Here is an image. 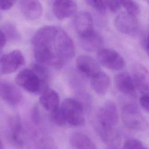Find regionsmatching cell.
<instances>
[{
    "instance_id": "obj_1",
    "label": "cell",
    "mask_w": 149,
    "mask_h": 149,
    "mask_svg": "<svg viewBox=\"0 0 149 149\" xmlns=\"http://www.w3.org/2000/svg\"><path fill=\"white\" fill-rule=\"evenodd\" d=\"M31 43L37 62L56 68L63 67L75 54L72 38L63 29L58 26L40 27L33 36Z\"/></svg>"
},
{
    "instance_id": "obj_2",
    "label": "cell",
    "mask_w": 149,
    "mask_h": 149,
    "mask_svg": "<svg viewBox=\"0 0 149 149\" xmlns=\"http://www.w3.org/2000/svg\"><path fill=\"white\" fill-rule=\"evenodd\" d=\"M59 108L67 124L79 126L84 123L83 108L81 103L77 100L72 98H66Z\"/></svg>"
},
{
    "instance_id": "obj_3",
    "label": "cell",
    "mask_w": 149,
    "mask_h": 149,
    "mask_svg": "<svg viewBox=\"0 0 149 149\" xmlns=\"http://www.w3.org/2000/svg\"><path fill=\"white\" fill-rule=\"evenodd\" d=\"M16 84L28 92L41 94L47 89V84H45L31 69H24L21 70L16 76Z\"/></svg>"
},
{
    "instance_id": "obj_4",
    "label": "cell",
    "mask_w": 149,
    "mask_h": 149,
    "mask_svg": "<svg viewBox=\"0 0 149 149\" xmlns=\"http://www.w3.org/2000/svg\"><path fill=\"white\" fill-rule=\"evenodd\" d=\"M122 120L126 127L134 130H144L147 122L138 108L132 104L125 105L122 111Z\"/></svg>"
},
{
    "instance_id": "obj_5",
    "label": "cell",
    "mask_w": 149,
    "mask_h": 149,
    "mask_svg": "<svg viewBox=\"0 0 149 149\" xmlns=\"http://www.w3.org/2000/svg\"><path fill=\"white\" fill-rule=\"evenodd\" d=\"M97 55L99 63L107 69L114 70H120L125 65L123 57L112 48H102L97 51Z\"/></svg>"
},
{
    "instance_id": "obj_6",
    "label": "cell",
    "mask_w": 149,
    "mask_h": 149,
    "mask_svg": "<svg viewBox=\"0 0 149 149\" xmlns=\"http://www.w3.org/2000/svg\"><path fill=\"white\" fill-rule=\"evenodd\" d=\"M118 113L115 102L107 101L98 111L97 125L113 127L118 123Z\"/></svg>"
},
{
    "instance_id": "obj_7",
    "label": "cell",
    "mask_w": 149,
    "mask_h": 149,
    "mask_svg": "<svg viewBox=\"0 0 149 149\" xmlns=\"http://www.w3.org/2000/svg\"><path fill=\"white\" fill-rule=\"evenodd\" d=\"M1 71L4 74L15 72L24 63V58L19 50H13L4 54L1 61Z\"/></svg>"
},
{
    "instance_id": "obj_8",
    "label": "cell",
    "mask_w": 149,
    "mask_h": 149,
    "mask_svg": "<svg viewBox=\"0 0 149 149\" xmlns=\"http://www.w3.org/2000/svg\"><path fill=\"white\" fill-rule=\"evenodd\" d=\"M74 26L80 37L86 36L94 31L92 16L87 11L82 10L75 14Z\"/></svg>"
},
{
    "instance_id": "obj_9",
    "label": "cell",
    "mask_w": 149,
    "mask_h": 149,
    "mask_svg": "<svg viewBox=\"0 0 149 149\" xmlns=\"http://www.w3.org/2000/svg\"><path fill=\"white\" fill-rule=\"evenodd\" d=\"M76 65L81 74L90 79L101 72L98 62L88 55L79 56L76 59Z\"/></svg>"
},
{
    "instance_id": "obj_10",
    "label": "cell",
    "mask_w": 149,
    "mask_h": 149,
    "mask_svg": "<svg viewBox=\"0 0 149 149\" xmlns=\"http://www.w3.org/2000/svg\"><path fill=\"white\" fill-rule=\"evenodd\" d=\"M0 98L11 105H17L22 98L20 90L6 81H0Z\"/></svg>"
},
{
    "instance_id": "obj_11",
    "label": "cell",
    "mask_w": 149,
    "mask_h": 149,
    "mask_svg": "<svg viewBox=\"0 0 149 149\" xmlns=\"http://www.w3.org/2000/svg\"><path fill=\"white\" fill-rule=\"evenodd\" d=\"M115 24L120 33L126 34L135 33L138 27V22L136 17L127 12H121L118 15L115 20Z\"/></svg>"
},
{
    "instance_id": "obj_12",
    "label": "cell",
    "mask_w": 149,
    "mask_h": 149,
    "mask_svg": "<svg viewBox=\"0 0 149 149\" xmlns=\"http://www.w3.org/2000/svg\"><path fill=\"white\" fill-rule=\"evenodd\" d=\"M77 6L73 1L58 0L52 4V11L55 16L59 20L68 18L75 14Z\"/></svg>"
},
{
    "instance_id": "obj_13",
    "label": "cell",
    "mask_w": 149,
    "mask_h": 149,
    "mask_svg": "<svg viewBox=\"0 0 149 149\" xmlns=\"http://www.w3.org/2000/svg\"><path fill=\"white\" fill-rule=\"evenodd\" d=\"M19 6L23 16L29 20L39 19L42 13V5L37 1H21L19 2Z\"/></svg>"
},
{
    "instance_id": "obj_14",
    "label": "cell",
    "mask_w": 149,
    "mask_h": 149,
    "mask_svg": "<svg viewBox=\"0 0 149 149\" xmlns=\"http://www.w3.org/2000/svg\"><path fill=\"white\" fill-rule=\"evenodd\" d=\"M114 81L117 88L122 93L133 96L135 95L136 86L133 77L126 72H122L116 74Z\"/></svg>"
},
{
    "instance_id": "obj_15",
    "label": "cell",
    "mask_w": 149,
    "mask_h": 149,
    "mask_svg": "<svg viewBox=\"0 0 149 149\" xmlns=\"http://www.w3.org/2000/svg\"><path fill=\"white\" fill-rule=\"evenodd\" d=\"M133 79L135 86L143 94L149 95V73L143 66H136L133 69Z\"/></svg>"
},
{
    "instance_id": "obj_16",
    "label": "cell",
    "mask_w": 149,
    "mask_h": 149,
    "mask_svg": "<svg viewBox=\"0 0 149 149\" xmlns=\"http://www.w3.org/2000/svg\"><path fill=\"white\" fill-rule=\"evenodd\" d=\"M40 102L47 111L52 112L59 108V97L56 91L47 88L40 97Z\"/></svg>"
},
{
    "instance_id": "obj_17",
    "label": "cell",
    "mask_w": 149,
    "mask_h": 149,
    "mask_svg": "<svg viewBox=\"0 0 149 149\" xmlns=\"http://www.w3.org/2000/svg\"><path fill=\"white\" fill-rule=\"evenodd\" d=\"M80 44L84 50L93 52L102 48L104 40L101 34L94 31L86 36L80 37Z\"/></svg>"
},
{
    "instance_id": "obj_18",
    "label": "cell",
    "mask_w": 149,
    "mask_h": 149,
    "mask_svg": "<svg viewBox=\"0 0 149 149\" xmlns=\"http://www.w3.org/2000/svg\"><path fill=\"white\" fill-rule=\"evenodd\" d=\"M10 138L13 145L18 148L23 147V141L21 137L22 123L19 115H15L9 120Z\"/></svg>"
},
{
    "instance_id": "obj_19",
    "label": "cell",
    "mask_w": 149,
    "mask_h": 149,
    "mask_svg": "<svg viewBox=\"0 0 149 149\" xmlns=\"http://www.w3.org/2000/svg\"><path fill=\"white\" fill-rule=\"evenodd\" d=\"M97 129L101 140L108 146H116L120 142V136L113 127L97 125Z\"/></svg>"
},
{
    "instance_id": "obj_20",
    "label": "cell",
    "mask_w": 149,
    "mask_h": 149,
    "mask_svg": "<svg viewBox=\"0 0 149 149\" xmlns=\"http://www.w3.org/2000/svg\"><path fill=\"white\" fill-rule=\"evenodd\" d=\"M69 141L74 149H97L95 144L91 139L87 135L81 132L72 133Z\"/></svg>"
},
{
    "instance_id": "obj_21",
    "label": "cell",
    "mask_w": 149,
    "mask_h": 149,
    "mask_svg": "<svg viewBox=\"0 0 149 149\" xmlns=\"http://www.w3.org/2000/svg\"><path fill=\"white\" fill-rule=\"evenodd\" d=\"M110 85V78L103 72H100L91 79V86L93 90L98 95H104Z\"/></svg>"
},
{
    "instance_id": "obj_22",
    "label": "cell",
    "mask_w": 149,
    "mask_h": 149,
    "mask_svg": "<svg viewBox=\"0 0 149 149\" xmlns=\"http://www.w3.org/2000/svg\"><path fill=\"white\" fill-rule=\"evenodd\" d=\"M122 6L126 9V12L131 16L136 17L140 13V9L139 4L133 1L125 0L121 1Z\"/></svg>"
},
{
    "instance_id": "obj_23",
    "label": "cell",
    "mask_w": 149,
    "mask_h": 149,
    "mask_svg": "<svg viewBox=\"0 0 149 149\" xmlns=\"http://www.w3.org/2000/svg\"><path fill=\"white\" fill-rule=\"evenodd\" d=\"M32 69L39 76L40 79L45 84H47L48 79H49V73L47 69L44 66L39 64L33 65Z\"/></svg>"
},
{
    "instance_id": "obj_24",
    "label": "cell",
    "mask_w": 149,
    "mask_h": 149,
    "mask_svg": "<svg viewBox=\"0 0 149 149\" xmlns=\"http://www.w3.org/2000/svg\"><path fill=\"white\" fill-rule=\"evenodd\" d=\"M87 3L92 8L96 10L97 12L104 13L105 12L107 6L105 1L101 0H88L86 1Z\"/></svg>"
},
{
    "instance_id": "obj_25",
    "label": "cell",
    "mask_w": 149,
    "mask_h": 149,
    "mask_svg": "<svg viewBox=\"0 0 149 149\" xmlns=\"http://www.w3.org/2000/svg\"><path fill=\"white\" fill-rule=\"evenodd\" d=\"M144 148L143 143L139 140L130 138L125 141L123 149H144Z\"/></svg>"
},
{
    "instance_id": "obj_26",
    "label": "cell",
    "mask_w": 149,
    "mask_h": 149,
    "mask_svg": "<svg viewBox=\"0 0 149 149\" xmlns=\"http://www.w3.org/2000/svg\"><path fill=\"white\" fill-rule=\"evenodd\" d=\"M51 120L55 125L59 126H63L67 124L59 108L51 112Z\"/></svg>"
},
{
    "instance_id": "obj_27",
    "label": "cell",
    "mask_w": 149,
    "mask_h": 149,
    "mask_svg": "<svg viewBox=\"0 0 149 149\" xmlns=\"http://www.w3.org/2000/svg\"><path fill=\"white\" fill-rule=\"evenodd\" d=\"M107 8L109 9L113 12H117L122 6L121 1L116 0H107L105 1Z\"/></svg>"
},
{
    "instance_id": "obj_28",
    "label": "cell",
    "mask_w": 149,
    "mask_h": 149,
    "mask_svg": "<svg viewBox=\"0 0 149 149\" xmlns=\"http://www.w3.org/2000/svg\"><path fill=\"white\" fill-rule=\"evenodd\" d=\"M16 1L11 0H0V9L3 10L9 9L15 3Z\"/></svg>"
},
{
    "instance_id": "obj_29",
    "label": "cell",
    "mask_w": 149,
    "mask_h": 149,
    "mask_svg": "<svg viewBox=\"0 0 149 149\" xmlns=\"http://www.w3.org/2000/svg\"><path fill=\"white\" fill-rule=\"evenodd\" d=\"M141 107L148 112H149V95H143L140 99Z\"/></svg>"
},
{
    "instance_id": "obj_30",
    "label": "cell",
    "mask_w": 149,
    "mask_h": 149,
    "mask_svg": "<svg viewBox=\"0 0 149 149\" xmlns=\"http://www.w3.org/2000/svg\"><path fill=\"white\" fill-rule=\"evenodd\" d=\"M6 42V37L3 31L0 29V49L3 48Z\"/></svg>"
},
{
    "instance_id": "obj_31",
    "label": "cell",
    "mask_w": 149,
    "mask_h": 149,
    "mask_svg": "<svg viewBox=\"0 0 149 149\" xmlns=\"http://www.w3.org/2000/svg\"><path fill=\"white\" fill-rule=\"evenodd\" d=\"M146 50L147 55L149 56V33L147 35V39L146 41Z\"/></svg>"
},
{
    "instance_id": "obj_32",
    "label": "cell",
    "mask_w": 149,
    "mask_h": 149,
    "mask_svg": "<svg viewBox=\"0 0 149 149\" xmlns=\"http://www.w3.org/2000/svg\"><path fill=\"white\" fill-rule=\"evenodd\" d=\"M0 149H5L4 146L3 144V143H2L1 138H0Z\"/></svg>"
},
{
    "instance_id": "obj_33",
    "label": "cell",
    "mask_w": 149,
    "mask_h": 149,
    "mask_svg": "<svg viewBox=\"0 0 149 149\" xmlns=\"http://www.w3.org/2000/svg\"><path fill=\"white\" fill-rule=\"evenodd\" d=\"M4 54H3L1 51H0V62H1V59H2V56H3V55Z\"/></svg>"
},
{
    "instance_id": "obj_34",
    "label": "cell",
    "mask_w": 149,
    "mask_h": 149,
    "mask_svg": "<svg viewBox=\"0 0 149 149\" xmlns=\"http://www.w3.org/2000/svg\"><path fill=\"white\" fill-rule=\"evenodd\" d=\"M147 3L149 4V0H148V1H147Z\"/></svg>"
},
{
    "instance_id": "obj_35",
    "label": "cell",
    "mask_w": 149,
    "mask_h": 149,
    "mask_svg": "<svg viewBox=\"0 0 149 149\" xmlns=\"http://www.w3.org/2000/svg\"><path fill=\"white\" fill-rule=\"evenodd\" d=\"M144 149H149V148H144Z\"/></svg>"
}]
</instances>
